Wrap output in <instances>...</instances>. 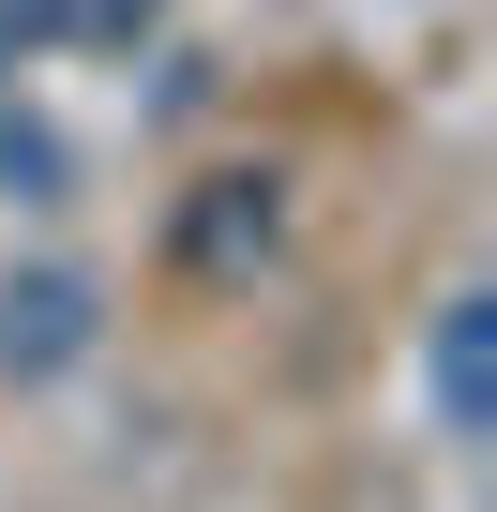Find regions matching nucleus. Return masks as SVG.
I'll return each instance as SVG.
<instances>
[{
	"mask_svg": "<svg viewBox=\"0 0 497 512\" xmlns=\"http://www.w3.org/2000/svg\"><path fill=\"white\" fill-rule=\"evenodd\" d=\"M166 0H16V46H136Z\"/></svg>",
	"mask_w": 497,
	"mask_h": 512,
	"instance_id": "obj_3",
	"label": "nucleus"
},
{
	"mask_svg": "<svg viewBox=\"0 0 497 512\" xmlns=\"http://www.w3.org/2000/svg\"><path fill=\"white\" fill-rule=\"evenodd\" d=\"M226 211H196V256H241V241H272V181H211Z\"/></svg>",
	"mask_w": 497,
	"mask_h": 512,
	"instance_id": "obj_4",
	"label": "nucleus"
},
{
	"mask_svg": "<svg viewBox=\"0 0 497 512\" xmlns=\"http://www.w3.org/2000/svg\"><path fill=\"white\" fill-rule=\"evenodd\" d=\"M91 332H106V302H91V272H0V377H76L91 362Z\"/></svg>",
	"mask_w": 497,
	"mask_h": 512,
	"instance_id": "obj_1",
	"label": "nucleus"
},
{
	"mask_svg": "<svg viewBox=\"0 0 497 512\" xmlns=\"http://www.w3.org/2000/svg\"><path fill=\"white\" fill-rule=\"evenodd\" d=\"M437 422H452V437L497 422V302H482V287L437 302Z\"/></svg>",
	"mask_w": 497,
	"mask_h": 512,
	"instance_id": "obj_2",
	"label": "nucleus"
}]
</instances>
